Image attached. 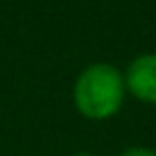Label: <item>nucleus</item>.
<instances>
[{
    "instance_id": "obj_1",
    "label": "nucleus",
    "mask_w": 156,
    "mask_h": 156,
    "mask_svg": "<svg viewBox=\"0 0 156 156\" xmlns=\"http://www.w3.org/2000/svg\"><path fill=\"white\" fill-rule=\"evenodd\" d=\"M125 75L113 63L95 61L75 79L73 100L77 111L88 120H109L125 104Z\"/></svg>"
},
{
    "instance_id": "obj_2",
    "label": "nucleus",
    "mask_w": 156,
    "mask_h": 156,
    "mask_svg": "<svg viewBox=\"0 0 156 156\" xmlns=\"http://www.w3.org/2000/svg\"><path fill=\"white\" fill-rule=\"evenodd\" d=\"M125 88L145 104H156V52L136 57L127 66Z\"/></svg>"
},
{
    "instance_id": "obj_3",
    "label": "nucleus",
    "mask_w": 156,
    "mask_h": 156,
    "mask_svg": "<svg viewBox=\"0 0 156 156\" xmlns=\"http://www.w3.org/2000/svg\"><path fill=\"white\" fill-rule=\"evenodd\" d=\"M120 156H156V152L149 149V147H129Z\"/></svg>"
},
{
    "instance_id": "obj_4",
    "label": "nucleus",
    "mask_w": 156,
    "mask_h": 156,
    "mask_svg": "<svg viewBox=\"0 0 156 156\" xmlns=\"http://www.w3.org/2000/svg\"><path fill=\"white\" fill-rule=\"evenodd\" d=\"M73 156H95V154H90V152H75Z\"/></svg>"
}]
</instances>
